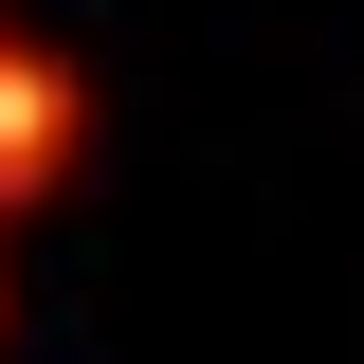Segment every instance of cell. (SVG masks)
Returning a JSON list of instances; mask_svg holds the SVG:
<instances>
[{
    "label": "cell",
    "instance_id": "cell-1",
    "mask_svg": "<svg viewBox=\"0 0 364 364\" xmlns=\"http://www.w3.org/2000/svg\"><path fill=\"white\" fill-rule=\"evenodd\" d=\"M55 164H73V73H37V55H0V200H37Z\"/></svg>",
    "mask_w": 364,
    "mask_h": 364
}]
</instances>
